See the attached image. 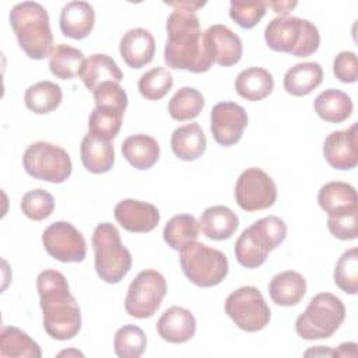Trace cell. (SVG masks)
I'll return each instance as SVG.
<instances>
[{"instance_id": "obj_7", "label": "cell", "mask_w": 358, "mask_h": 358, "mask_svg": "<svg viewBox=\"0 0 358 358\" xmlns=\"http://www.w3.org/2000/svg\"><path fill=\"white\" fill-rule=\"evenodd\" d=\"M345 319V306L330 292L315 295L302 315L296 317L295 331L303 340L331 337Z\"/></svg>"}, {"instance_id": "obj_20", "label": "cell", "mask_w": 358, "mask_h": 358, "mask_svg": "<svg viewBox=\"0 0 358 358\" xmlns=\"http://www.w3.org/2000/svg\"><path fill=\"white\" fill-rule=\"evenodd\" d=\"M95 22L94 7L87 1H70L60 13L59 25L64 36L71 39L87 38Z\"/></svg>"}, {"instance_id": "obj_32", "label": "cell", "mask_w": 358, "mask_h": 358, "mask_svg": "<svg viewBox=\"0 0 358 358\" xmlns=\"http://www.w3.org/2000/svg\"><path fill=\"white\" fill-rule=\"evenodd\" d=\"M62 88L48 80L29 85L24 95L25 106L36 115H45L55 110L62 103Z\"/></svg>"}, {"instance_id": "obj_29", "label": "cell", "mask_w": 358, "mask_h": 358, "mask_svg": "<svg viewBox=\"0 0 358 358\" xmlns=\"http://www.w3.org/2000/svg\"><path fill=\"white\" fill-rule=\"evenodd\" d=\"M122 154L136 169H150L159 158V145L157 140L147 134H134L122 144Z\"/></svg>"}, {"instance_id": "obj_30", "label": "cell", "mask_w": 358, "mask_h": 358, "mask_svg": "<svg viewBox=\"0 0 358 358\" xmlns=\"http://www.w3.org/2000/svg\"><path fill=\"white\" fill-rule=\"evenodd\" d=\"M313 108L320 119L330 123H341L351 116L352 101L345 92L329 88L315 98Z\"/></svg>"}, {"instance_id": "obj_40", "label": "cell", "mask_w": 358, "mask_h": 358, "mask_svg": "<svg viewBox=\"0 0 358 358\" xmlns=\"http://www.w3.org/2000/svg\"><path fill=\"white\" fill-rule=\"evenodd\" d=\"M20 207L29 220L42 221L53 213L55 199L43 189H34L22 196Z\"/></svg>"}, {"instance_id": "obj_12", "label": "cell", "mask_w": 358, "mask_h": 358, "mask_svg": "<svg viewBox=\"0 0 358 358\" xmlns=\"http://www.w3.org/2000/svg\"><path fill=\"white\" fill-rule=\"evenodd\" d=\"M235 200L248 213L266 210L277 200V186L263 169L248 168L236 180Z\"/></svg>"}, {"instance_id": "obj_33", "label": "cell", "mask_w": 358, "mask_h": 358, "mask_svg": "<svg viewBox=\"0 0 358 358\" xmlns=\"http://www.w3.org/2000/svg\"><path fill=\"white\" fill-rule=\"evenodd\" d=\"M200 234L199 221L190 214L173 215L164 228V241L175 250H180L186 245L197 241Z\"/></svg>"}, {"instance_id": "obj_41", "label": "cell", "mask_w": 358, "mask_h": 358, "mask_svg": "<svg viewBox=\"0 0 358 358\" xmlns=\"http://www.w3.org/2000/svg\"><path fill=\"white\" fill-rule=\"evenodd\" d=\"M266 1H231L229 17L245 29L256 27L266 14Z\"/></svg>"}, {"instance_id": "obj_28", "label": "cell", "mask_w": 358, "mask_h": 358, "mask_svg": "<svg viewBox=\"0 0 358 358\" xmlns=\"http://www.w3.org/2000/svg\"><path fill=\"white\" fill-rule=\"evenodd\" d=\"M274 78L263 67H249L242 70L235 80V90L246 101H262L273 92Z\"/></svg>"}, {"instance_id": "obj_14", "label": "cell", "mask_w": 358, "mask_h": 358, "mask_svg": "<svg viewBox=\"0 0 358 358\" xmlns=\"http://www.w3.org/2000/svg\"><path fill=\"white\" fill-rule=\"evenodd\" d=\"M248 126L246 110L235 102H218L210 115V129L214 140L224 147L236 144Z\"/></svg>"}, {"instance_id": "obj_5", "label": "cell", "mask_w": 358, "mask_h": 358, "mask_svg": "<svg viewBox=\"0 0 358 358\" xmlns=\"http://www.w3.org/2000/svg\"><path fill=\"white\" fill-rule=\"evenodd\" d=\"M264 41L271 50L296 57L313 55L320 43L317 28L305 18L275 17L264 29Z\"/></svg>"}, {"instance_id": "obj_13", "label": "cell", "mask_w": 358, "mask_h": 358, "mask_svg": "<svg viewBox=\"0 0 358 358\" xmlns=\"http://www.w3.org/2000/svg\"><path fill=\"white\" fill-rule=\"evenodd\" d=\"M45 250L63 263H78L85 259L87 245L83 234L70 222L56 221L42 234Z\"/></svg>"}, {"instance_id": "obj_44", "label": "cell", "mask_w": 358, "mask_h": 358, "mask_svg": "<svg viewBox=\"0 0 358 358\" xmlns=\"http://www.w3.org/2000/svg\"><path fill=\"white\" fill-rule=\"evenodd\" d=\"M333 73L341 83H355L358 78V63L354 52H340L333 62Z\"/></svg>"}, {"instance_id": "obj_1", "label": "cell", "mask_w": 358, "mask_h": 358, "mask_svg": "<svg viewBox=\"0 0 358 358\" xmlns=\"http://www.w3.org/2000/svg\"><path fill=\"white\" fill-rule=\"evenodd\" d=\"M175 7L166 20L168 39L164 49V60L168 67L190 73H206L213 62L206 53L200 21L196 10L204 3L173 1L166 3Z\"/></svg>"}, {"instance_id": "obj_2", "label": "cell", "mask_w": 358, "mask_h": 358, "mask_svg": "<svg viewBox=\"0 0 358 358\" xmlns=\"http://www.w3.org/2000/svg\"><path fill=\"white\" fill-rule=\"evenodd\" d=\"M36 289L45 331L60 341L76 337L81 329V310L66 277L56 270H43L36 277Z\"/></svg>"}, {"instance_id": "obj_22", "label": "cell", "mask_w": 358, "mask_h": 358, "mask_svg": "<svg viewBox=\"0 0 358 358\" xmlns=\"http://www.w3.org/2000/svg\"><path fill=\"white\" fill-rule=\"evenodd\" d=\"M268 294L275 305L294 306L299 303L306 294V280L298 271H281L271 278Z\"/></svg>"}, {"instance_id": "obj_37", "label": "cell", "mask_w": 358, "mask_h": 358, "mask_svg": "<svg viewBox=\"0 0 358 358\" xmlns=\"http://www.w3.org/2000/svg\"><path fill=\"white\" fill-rule=\"evenodd\" d=\"M122 122L123 112L95 106L88 119V133L98 138L110 141L119 134Z\"/></svg>"}, {"instance_id": "obj_9", "label": "cell", "mask_w": 358, "mask_h": 358, "mask_svg": "<svg viewBox=\"0 0 358 358\" xmlns=\"http://www.w3.org/2000/svg\"><path fill=\"white\" fill-rule=\"evenodd\" d=\"M22 165L29 176L50 183L67 180L73 169L69 152L46 141L29 144L22 155Z\"/></svg>"}, {"instance_id": "obj_6", "label": "cell", "mask_w": 358, "mask_h": 358, "mask_svg": "<svg viewBox=\"0 0 358 358\" xmlns=\"http://www.w3.org/2000/svg\"><path fill=\"white\" fill-rule=\"evenodd\" d=\"M95 271L108 284L122 281L131 268V253L122 243L117 228L110 222H101L92 234Z\"/></svg>"}, {"instance_id": "obj_38", "label": "cell", "mask_w": 358, "mask_h": 358, "mask_svg": "<svg viewBox=\"0 0 358 358\" xmlns=\"http://www.w3.org/2000/svg\"><path fill=\"white\" fill-rule=\"evenodd\" d=\"M334 282L345 294L355 295L358 292V250L351 248L345 250L336 263Z\"/></svg>"}, {"instance_id": "obj_42", "label": "cell", "mask_w": 358, "mask_h": 358, "mask_svg": "<svg viewBox=\"0 0 358 358\" xmlns=\"http://www.w3.org/2000/svg\"><path fill=\"white\" fill-rule=\"evenodd\" d=\"M94 101L96 108H108L120 110L124 113L129 99L126 91L119 85V83H103L94 91Z\"/></svg>"}, {"instance_id": "obj_17", "label": "cell", "mask_w": 358, "mask_h": 358, "mask_svg": "<svg viewBox=\"0 0 358 358\" xmlns=\"http://www.w3.org/2000/svg\"><path fill=\"white\" fill-rule=\"evenodd\" d=\"M115 218L129 232H151L159 222L158 208L147 201L124 199L115 206Z\"/></svg>"}, {"instance_id": "obj_8", "label": "cell", "mask_w": 358, "mask_h": 358, "mask_svg": "<svg viewBox=\"0 0 358 358\" xmlns=\"http://www.w3.org/2000/svg\"><path fill=\"white\" fill-rule=\"evenodd\" d=\"M179 252L183 274L197 287H215L228 274V259L218 249L194 241Z\"/></svg>"}, {"instance_id": "obj_15", "label": "cell", "mask_w": 358, "mask_h": 358, "mask_svg": "<svg viewBox=\"0 0 358 358\" xmlns=\"http://www.w3.org/2000/svg\"><path fill=\"white\" fill-rule=\"evenodd\" d=\"M203 43L210 60L220 66H234L242 57V41L227 25L208 27L203 34Z\"/></svg>"}, {"instance_id": "obj_36", "label": "cell", "mask_w": 358, "mask_h": 358, "mask_svg": "<svg viewBox=\"0 0 358 358\" xmlns=\"http://www.w3.org/2000/svg\"><path fill=\"white\" fill-rule=\"evenodd\" d=\"M147 347L145 333L134 324H124L117 329L113 338L115 354L120 358H138Z\"/></svg>"}, {"instance_id": "obj_21", "label": "cell", "mask_w": 358, "mask_h": 358, "mask_svg": "<svg viewBox=\"0 0 358 358\" xmlns=\"http://www.w3.org/2000/svg\"><path fill=\"white\" fill-rule=\"evenodd\" d=\"M78 77L83 80L84 85L94 92L103 83H120L123 80V73L110 56L95 53L85 59Z\"/></svg>"}, {"instance_id": "obj_26", "label": "cell", "mask_w": 358, "mask_h": 358, "mask_svg": "<svg viewBox=\"0 0 358 358\" xmlns=\"http://www.w3.org/2000/svg\"><path fill=\"white\" fill-rule=\"evenodd\" d=\"M80 157L84 168L92 173H105L115 164V150L110 141L85 134L80 145Z\"/></svg>"}, {"instance_id": "obj_39", "label": "cell", "mask_w": 358, "mask_h": 358, "mask_svg": "<svg viewBox=\"0 0 358 358\" xmlns=\"http://www.w3.org/2000/svg\"><path fill=\"white\" fill-rule=\"evenodd\" d=\"M140 94L150 101H158L164 98L173 85L172 74L164 67H154L145 71L138 80Z\"/></svg>"}, {"instance_id": "obj_4", "label": "cell", "mask_w": 358, "mask_h": 358, "mask_svg": "<svg viewBox=\"0 0 358 358\" xmlns=\"http://www.w3.org/2000/svg\"><path fill=\"white\" fill-rule=\"evenodd\" d=\"M285 236L287 225L280 217H263L242 231L235 242V257L241 266L257 268L266 262L268 253L284 242Z\"/></svg>"}, {"instance_id": "obj_35", "label": "cell", "mask_w": 358, "mask_h": 358, "mask_svg": "<svg viewBox=\"0 0 358 358\" xmlns=\"http://www.w3.org/2000/svg\"><path fill=\"white\" fill-rule=\"evenodd\" d=\"M204 108V96L193 87L179 88L168 102V112L172 119L185 122L194 119Z\"/></svg>"}, {"instance_id": "obj_10", "label": "cell", "mask_w": 358, "mask_h": 358, "mask_svg": "<svg viewBox=\"0 0 358 358\" xmlns=\"http://www.w3.org/2000/svg\"><path fill=\"white\" fill-rule=\"evenodd\" d=\"M225 313L242 330H263L270 322V308L256 287H241L225 301Z\"/></svg>"}, {"instance_id": "obj_34", "label": "cell", "mask_w": 358, "mask_h": 358, "mask_svg": "<svg viewBox=\"0 0 358 358\" xmlns=\"http://www.w3.org/2000/svg\"><path fill=\"white\" fill-rule=\"evenodd\" d=\"M84 62L85 57L81 50L66 43H59L49 56V69L57 78L71 80L78 76Z\"/></svg>"}, {"instance_id": "obj_45", "label": "cell", "mask_w": 358, "mask_h": 358, "mask_svg": "<svg viewBox=\"0 0 358 358\" xmlns=\"http://www.w3.org/2000/svg\"><path fill=\"white\" fill-rule=\"evenodd\" d=\"M266 4L280 14V17H287V14L298 6L296 1H266Z\"/></svg>"}, {"instance_id": "obj_23", "label": "cell", "mask_w": 358, "mask_h": 358, "mask_svg": "<svg viewBox=\"0 0 358 358\" xmlns=\"http://www.w3.org/2000/svg\"><path fill=\"white\" fill-rule=\"evenodd\" d=\"M317 203L327 215H337L357 210V192L345 182L324 183L317 193Z\"/></svg>"}, {"instance_id": "obj_27", "label": "cell", "mask_w": 358, "mask_h": 358, "mask_svg": "<svg viewBox=\"0 0 358 358\" xmlns=\"http://www.w3.org/2000/svg\"><path fill=\"white\" fill-rule=\"evenodd\" d=\"M206 134L197 123L179 126L173 130L171 137L172 151L182 161H194L200 158L206 151Z\"/></svg>"}, {"instance_id": "obj_18", "label": "cell", "mask_w": 358, "mask_h": 358, "mask_svg": "<svg viewBox=\"0 0 358 358\" xmlns=\"http://www.w3.org/2000/svg\"><path fill=\"white\" fill-rule=\"evenodd\" d=\"M196 326V317L189 309L171 306L158 319L157 331L165 341L182 344L194 336Z\"/></svg>"}, {"instance_id": "obj_19", "label": "cell", "mask_w": 358, "mask_h": 358, "mask_svg": "<svg viewBox=\"0 0 358 358\" xmlns=\"http://www.w3.org/2000/svg\"><path fill=\"white\" fill-rule=\"evenodd\" d=\"M119 52L124 63L131 69H141L151 63L155 55L154 36L144 28H133L120 39Z\"/></svg>"}, {"instance_id": "obj_25", "label": "cell", "mask_w": 358, "mask_h": 358, "mask_svg": "<svg viewBox=\"0 0 358 358\" xmlns=\"http://www.w3.org/2000/svg\"><path fill=\"white\" fill-rule=\"evenodd\" d=\"M323 81V69L316 62H302L292 66L284 76V90L292 96H305Z\"/></svg>"}, {"instance_id": "obj_16", "label": "cell", "mask_w": 358, "mask_h": 358, "mask_svg": "<svg viewBox=\"0 0 358 358\" xmlns=\"http://www.w3.org/2000/svg\"><path fill=\"white\" fill-rule=\"evenodd\" d=\"M358 124L352 123L345 130L331 131L323 144V155L330 166L338 171H348L358 164Z\"/></svg>"}, {"instance_id": "obj_3", "label": "cell", "mask_w": 358, "mask_h": 358, "mask_svg": "<svg viewBox=\"0 0 358 358\" xmlns=\"http://www.w3.org/2000/svg\"><path fill=\"white\" fill-rule=\"evenodd\" d=\"M10 25L20 48L31 59L41 60L53 50V35L46 8L36 1H22L10 11Z\"/></svg>"}, {"instance_id": "obj_43", "label": "cell", "mask_w": 358, "mask_h": 358, "mask_svg": "<svg viewBox=\"0 0 358 358\" xmlns=\"http://www.w3.org/2000/svg\"><path fill=\"white\" fill-rule=\"evenodd\" d=\"M357 214L358 211L343 213L337 215H327V229L330 234L341 241H352L357 238Z\"/></svg>"}, {"instance_id": "obj_11", "label": "cell", "mask_w": 358, "mask_h": 358, "mask_svg": "<svg viewBox=\"0 0 358 358\" xmlns=\"http://www.w3.org/2000/svg\"><path fill=\"white\" fill-rule=\"evenodd\" d=\"M166 294V281L157 270H143L130 282L124 299L126 312L136 319L151 317Z\"/></svg>"}, {"instance_id": "obj_31", "label": "cell", "mask_w": 358, "mask_h": 358, "mask_svg": "<svg viewBox=\"0 0 358 358\" xmlns=\"http://www.w3.org/2000/svg\"><path fill=\"white\" fill-rule=\"evenodd\" d=\"M0 357L1 358H41L42 351L25 331L14 326H3L0 331Z\"/></svg>"}, {"instance_id": "obj_24", "label": "cell", "mask_w": 358, "mask_h": 358, "mask_svg": "<svg viewBox=\"0 0 358 358\" xmlns=\"http://www.w3.org/2000/svg\"><path fill=\"white\" fill-rule=\"evenodd\" d=\"M199 224L208 239L224 241L235 234L239 225V218L227 206H211L203 211Z\"/></svg>"}]
</instances>
